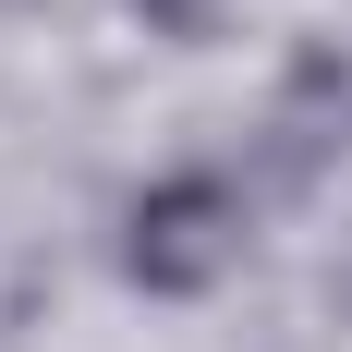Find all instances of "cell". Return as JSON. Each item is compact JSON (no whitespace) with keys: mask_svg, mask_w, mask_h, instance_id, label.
Here are the masks:
<instances>
[{"mask_svg":"<svg viewBox=\"0 0 352 352\" xmlns=\"http://www.w3.org/2000/svg\"><path fill=\"white\" fill-rule=\"evenodd\" d=\"M231 255H243V195H231L219 170H170L158 195H134V243H122V267H134L146 292H207Z\"/></svg>","mask_w":352,"mask_h":352,"instance_id":"cell-1","label":"cell"}]
</instances>
